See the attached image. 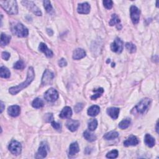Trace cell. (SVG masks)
Segmentation results:
<instances>
[{"mask_svg": "<svg viewBox=\"0 0 159 159\" xmlns=\"http://www.w3.org/2000/svg\"><path fill=\"white\" fill-rule=\"evenodd\" d=\"M126 49L128 50V51L131 53V54H133V53H135L136 52V46L132 44V43L131 42H127L126 44Z\"/></svg>", "mask_w": 159, "mask_h": 159, "instance_id": "1f68e13d", "label": "cell"}, {"mask_svg": "<svg viewBox=\"0 0 159 159\" xmlns=\"http://www.w3.org/2000/svg\"><path fill=\"white\" fill-rule=\"evenodd\" d=\"M110 25L111 26H116V28L118 30H121L122 29V26L121 24V20L118 18V16L116 15V14H113L111 17V19L110 21Z\"/></svg>", "mask_w": 159, "mask_h": 159, "instance_id": "9a60e30c", "label": "cell"}, {"mask_svg": "<svg viewBox=\"0 0 159 159\" xmlns=\"http://www.w3.org/2000/svg\"><path fill=\"white\" fill-rule=\"evenodd\" d=\"M120 112V110L119 108L118 107H110V108H108L107 110V114L111 116V118H113V119H116L118 116H119V114Z\"/></svg>", "mask_w": 159, "mask_h": 159, "instance_id": "ac0fdd59", "label": "cell"}, {"mask_svg": "<svg viewBox=\"0 0 159 159\" xmlns=\"http://www.w3.org/2000/svg\"><path fill=\"white\" fill-rule=\"evenodd\" d=\"M83 107V105L82 103H78L76 105V106L74 107L75 111L76 113H79L80 111H81Z\"/></svg>", "mask_w": 159, "mask_h": 159, "instance_id": "f35d334b", "label": "cell"}, {"mask_svg": "<svg viewBox=\"0 0 159 159\" xmlns=\"http://www.w3.org/2000/svg\"><path fill=\"white\" fill-rule=\"evenodd\" d=\"M130 124H131V119H126L121 121L119 124V127L121 129H127Z\"/></svg>", "mask_w": 159, "mask_h": 159, "instance_id": "f546056e", "label": "cell"}, {"mask_svg": "<svg viewBox=\"0 0 159 159\" xmlns=\"http://www.w3.org/2000/svg\"><path fill=\"white\" fill-rule=\"evenodd\" d=\"M83 137H85V139L86 141H88L89 142H93V141H96V135H95L93 134L88 132V131H86L84 132Z\"/></svg>", "mask_w": 159, "mask_h": 159, "instance_id": "4316f807", "label": "cell"}, {"mask_svg": "<svg viewBox=\"0 0 159 159\" xmlns=\"http://www.w3.org/2000/svg\"><path fill=\"white\" fill-rule=\"evenodd\" d=\"M100 112V108L97 105H94L91 106L88 110V114L90 116L94 117L97 116Z\"/></svg>", "mask_w": 159, "mask_h": 159, "instance_id": "603a6c76", "label": "cell"}, {"mask_svg": "<svg viewBox=\"0 0 159 159\" xmlns=\"http://www.w3.org/2000/svg\"><path fill=\"white\" fill-rule=\"evenodd\" d=\"M1 57L3 59L5 60H8L10 57V54H9L8 52H3L2 54H1Z\"/></svg>", "mask_w": 159, "mask_h": 159, "instance_id": "60d3db41", "label": "cell"}, {"mask_svg": "<svg viewBox=\"0 0 159 159\" xmlns=\"http://www.w3.org/2000/svg\"><path fill=\"white\" fill-rule=\"evenodd\" d=\"M144 142L146 145L149 147H152L155 146V139L152 136H151L150 134H147L145 135V138H144Z\"/></svg>", "mask_w": 159, "mask_h": 159, "instance_id": "7402d4cb", "label": "cell"}, {"mask_svg": "<svg viewBox=\"0 0 159 159\" xmlns=\"http://www.w3.org/2000/svg\"><path fill=\"white\" fill-rule=\"evenodd\" d=\"M9 150L11 152L15 155H18L21 153L22 146L20 142L16 141H13L9 145Z\"/></svg>", "mask_w": 159, "mask_h": 159, "instance_id": "ba28073f", "label": "cell"}, {"mask_svg": "<svg viewBox=\"0 0 159 159\" xmlns=\"http://www.w3.org/2000/svg\"><path fill=\"white\" fill-rule=\"evenodd\" d=\"M150 103H151L150 99L147 98H144L142 99L141 102L135 106L134 110H135L137 113L143 114L148 109Z\"/></svg>", "mask_w": 159, "mask_h": 159, "instance_id": "277c9868", "label": "cell"}, {"mask_svg": "<svg viewBox=\"0 0 159 159\" xmlns=\"http://www.w3.org/2000/svg\"><path fill=\"white\" fill-rule=\"evenodd\" d=\"M118 136H119V134L118 132L113 131H110L109 132L105 134L103 136V138L105 140L109 141V140H113V139L117 138V137H118Z\"/></svg>", "mask_w": 159, "mask_h": 159, "instance_id": "cb8c5ba5", "label": "cell"}, {"mask_svg": "<svg viewBox=\"0 0 159 159\" xmlns=\"http://www.w3.org/2000/svg\"><path fill=\"white\" fill-rule=\"evenodd\" d=\"M67 62L66 60L65 59H63V58L59 61V66L60 67H66V66H67Z\"/></svg>", "mask_w": 159, "mask_h": 159, "instance_id": "ab89813d", "label": "cell"}, {"mask_svg": "<svg viewBox=\"0 0 159 159\" xmlns=\"http://www.w3.org/2000/svg\"><path fill=\"white\" fill-rule=\"evenodd\" d=\"M26 66L25 63L22 60H19L17 62H16L14 65V68L17 69V70H23L25 68Z\"/></svg>", "mask_w": 159, "mask_h": 159, "instance_id": "d6a6232c", "label": "cell"}, {"mask_svg": "<svg viewBox=\"0 0 159 159\" xmlns=\"http://www.w3.org/2000/svg\"><path fill=\"white\" fill-rule=\"evenodd\" d=\"M54 78V74L53 72L49 70H46L44 71V73L43 74L42 78V85L43 86L51 85L52 83Z\"/></svg>", "mask_w": 159, "mask_h": 159, "instance_id": "52a82bcc", "label": "cell"}, {"mask_svg": "<svg viewBox=\"0 0 159 159\" xmlns=\"http://www.w3.org/2000/svg\"><path fill=\"white\" fill-rule=\"evenodd\" d=\"M44 98L49 102H54L59 98V93L55 89L50 88L45 93Z\"/></svg>", "mask_w": 159, "mask_h": 159, "instance_id": "8992f818", "label": "cell"}, {"mask_svg": "<svg viewBox=\"0 0 159 159\" xmlns=\"http://www.w3.org/2000/svg\"><path fill=\"white\" fill-rule=\"evenodd\" d=\"M2 8L10 14H17L18 13V7L17 2L14 0L0 1Z\"/></svg>", "mask_w": 159, "mask_h": 159, "instance_id": "7a4b0ae2", "label": "cell"}, {"mask_svg": "<svg viewBox=\"0 0 159 159\" xmlns=\"http://www.w3.org/2000/svg\"><path fill=\"white\" fill-rule=\"evenodd\" d=\"M66 126L67 128L71 132H74L78 129L80 126V122L77 120L68 119L66 123Z\"/></svg>", "mask_w": 159, "mask_h": 159, "instance_id": "4fadbf2b", "label": "cell"}, {"mask_svg": "<svg viewBox=\"0 0 159 159\" xmlns=\"http://www.w3.org/2000/svg\"><path fill=\"white\" fill-rule=\"evenodd\" d=\"M111 49L116 53H121L123 50V42L119 38H116L111 45Z\"/></svg>", "mask_w": 159, "mask_h": 159, "instance_id": "9c48e42d", "label": "cell"}, {"mask_svg": "<svg viewBox=\"0 0 159 159\" xmlns=\"http://www.w3.org/2000/svg\"><path fill=\"white\" fill-rule=\"evenodd\" d=\"M34 77H35V74H34V68L33 67H31L28 69L27 76V78L26 80L23 83L19 84L18 86H13V87L10 88L9 90V92L12 95H16V94H18L19 91H21L24 88H26L27 86H28L31 83V82L34 80Z\"/></svg>", "mask_w": 159, "mask_h": 159, "instance_id": "6da1fadb", "label": "cell"}, {"mask_svg": "<svg viewBox=\"0 0 159 159\" xmlns=\"http://www.w3.org/2000/svg\"><path fill=\"white\" fill-rule=\"evenodd\" d=\"M11 40V36L6 35L4 33H2L1 35V46H5L9 44V43Z\"/></svg>", "mask_w": 159, "mask_h": 159, "instance_id": "d4e9b609", "label": "cell"}, {"mask_svg": "<svg viewBox=\"0 0 159 159\" xmlns=\"http://www.w3.org/2000/svg\"><path fill=\"white\" fill-rule=\"evenodd\" d=\"M39 49L40 51H41L43 53H44L47 57H49V58L52 57L53 56L52 51L51 50L48 49L47 46H46V44H44V43H42V42L40 43L39 46Z\"/></svg>", "mask_w": 159, "mask_h": 159, "instance_id": "d6986e66", "label": "cell"}, {"mask_svg": "<svg viewBox=\"0 0 159 159\" xmlns=\"http://www.w3.org/2000/svg\"><path fill=\"white\" fill-rule=\"evenodd\" d=\"M77 11L79 14H87L90 12V5L88 3L79 4L77 8Z\"/></svg>", "mask_w": 159, "mask_h": 159, "instance_id": "7c38bea8", "label": "cell"}, {"mask_svg": "<svg viewBox=\"0 0 159 159\" xmlns=\"http://www.w3.org/2000/svg\"><path fill=\"white\" fill-rule=\"evenodd\" d=\"M44 119L46 122H51L54 121V117H53V114L52 113H47L45 115Z\"/></svg>", "mask_w": 159, "mask_h": 159, "instance_id": "8d00e7d4", "label": "cell"}, {"mask_svg": "<svg viewBox=\"0 0 159 159\" xmlns=\"http://www.w3.org/2000/svg\"><path fill=\"white\" fill-rule=\"evenodd\" d=\"M139 144V141L134 135H131L124 142V146L126 147L135 146Z\"/></svg>", "mask_w": 159, "mask_h": 159, "instance_id": "2e32d148", "label": "cell"}, {"mask_svg": "<svg viewBox=\"0 0 159 159\" xmlns=\"http://www.w3.org/2000/svg\"><path fill=\"white\" fill-rule=\"evenodd\" d=\"M118 156V151L117 150H113L110 152H108L106 155V157L108 158H115Z\"/></svg>", "mask_w": 159, "mask_h": 159, "instance_id": "e575fe53", "label": "cell"}, {"mask_svg": "<svg viewBox=\"0 0 159 159\" xmlns=\"http://www.w3.org/2000/svg\"><path fill=\"white\" fill-rule=\"evenodd\" d=\"M103 4L106 9L110 10L112 8L113 3L111 0H105V1H103Z\"/></svg>", "mask_w": 159, "mask_h": 159, "instance_id": "d590c367", "label": "cell"}, {"mask_svg": "<svg viewBox=\"0 0 159 159\" xmlns=\"http://www.w3.org/2000/svg\"><path fill=\"white\" fill-rule=\"evenodd\" d=\"M93 91L95 92L96 93L91 97V99L92 100H95V99H96L97 98H99L101 96H102V95L104 92V90L102 88H98L97 90H94Z\"/></svg>", "mask_w": 159, "mask_h": 159, "instance_id": "4dcf8cb0", "label": "cell"}, {"mask_svg": "<svg viewBox=\"0 0 159 159\" xmlns=\"http://www.w3.org/2000/svg\"><path fill=\"white\" fill-rule=\"evenodd\" d=\"M44 6L47 13H50L52 11V6L51 5V3L48 0H46L44 2Z\"/></svg>", "mask_w": 159, "mask_h": 159, "instance_id": "836d02e7", "label": "cell"}, {"mask_svg": "<svg viewBox=\"0 0 159 159\" xmlns=\"http://www.w3.org/2000/svg\"><path fill=\"white\" fill-rule=\"evenodd\" d=\"M98 126V121L96 119H91L88 122V129L90 131H94Z\"/></svg>", "mask_w": 159, "mask_h": 159, "instance_id": "f1b7e54d", "label": "cell"}, {"mask_svg": "<svg viewBox=\"0 0 159 159\" xmlns=\"http://www.w3.org/2000/svg\"><path fill=\"white\" fill-rule=\"evenodd\" d=\"M158 122H157V127H156V131H157V133H158Z\"/></svg>", "mask_w": 159, "mask_h": 159, "instance_id": "7bdbcfd3", "label": "cell"}, {"mask_svg": "<svg viewBox=\"0 0 159 159\" xmlns=\"http://www.w3.org/2000/svg\"><path fill=\"white\" fill-rule=\"evenodd\" d=\"M11 72L5 67H1L0 68V76L1 78H8L10 77Z\"/></svg>", "mask_w": 159, "mask_h": 159, "instance_id": "484cf974", "label": "cell"}, {"mask_svg": "<svg viewBox=\"0 0 159 159\" xmlns=\"http://www.w3.org/2000/svg\"><path fill=\"white\" fill-rule=\"evenodd\" d=\"M8 113L12 117H17L20 114L21 108L18 105L11 106L8 107Z\"/></svg>", "mask_w": 159, "mask_h": 159, "instance_id": "5bb4252c", "label": "cell"}, {"mask_svg": "<svg viewBox=\"0 0 159 159\" xmlns=\"http://www.w3.org/2000/svg\"><path fill=\"white\" fill-rule=\"evenodd\" d=\"M131 13V18L134 24H136L139 23L140 19L141 11L139 8H137L135 6H132L130 8Z\"/></svg>", "mask_w": 159, "mask_h": 159, "instance_id": "30bf717a", "label": "cell"}, {"mask_svg": "<svg viewBox=\"0 0 159 159\" xmlns=\"http://www.w3.org/2000/svg\"><path fill=\"white\" fill-rule=\"evenodd\" d=\"M80 151L79 146L77 142H73L70 144L69 147L68 154L69 156H74Z\"/></svg>", "mask_w": 159, "mask_h": 159, "instance_id": "44dd1931", "label": "cell"}, {"mask_svg": "<svg viewBox=\"0 0 159 159\" xmlns=\"http://www.w3.org/2000/svg\"><path fill=\"white\" fill-rule=\"evenodd\" d=\"M11 31L19 38H26L29 34L27 29L20 23H15L11 25Z\"/></svg>", "mask_w": 159, "mask_h": 159, "instance_id": "3957f363", "label": "cell"}, {"mask_svg": "<svg viewBox=\"0 0 159 159\" xmlns=\"http://www.w3.org/2000/svg\"><path fill=\"white\" fill-rule=\"evenodd\" d=\"M32 105L33 107L36 108V109H38V108H40L44 106V103L43 102V100L41 99L40 98H35L32 103Z\"/></svg>", "mask_w": 159, "mask_h": 159, "instance_id": "83f0119b", "label": "cell"}, {"mask_svg": "<svg viewBox=\"0 0 159 159\" xmlns=\"http://www.w3.org/2000/svg\"><path fill=\"white\" fill-rule=\"evenodd\" d=\"M22 3L24 6H26V8L32 12L34 14H35L36 16H40L42 15V12L39 10L38 7L36 6L33 1H23Z\"/></svg>", "mask_w": 159, "mask_h": 159, "instance_id": "5b68a950", "label": "cell"}, {"mask_svg": "<svg viewBox=\"0 0 159 159\" xmlns=\"http://www.w3.org/2000/svg\"><path fill=\"white\" fill-rule=\"evenodd\" d=\"M1 113H3V110H4V105L3 102H1Z\"/></svg>", "mask_w": 159, "mask_h": 159, "instance_id": "b9f144b4", "label": "cell"}, {"mask_svg": "<svg viewBox=\"0 0 159 159\" xmlns=\"http://www.w3.org/2000/svg\"><path fill=\"white\" fill-rule=\"evenodd\" d=\"M59 116L62 119H70L72 116V110L71 107L69 106L63 107Z\"/></svg>", "mask_w": 159, "mask_h": 159, "instance_id": "e0dca14e", "label": "cell"}, {"mask_svg": "<svg viewBox=\"0 0 159 159\" xmlns=\"http://www.w3.org/2000/svg\"><path fill=\"white\" fill-rule=\"evenodd\" d=\"M51 124H52V126L56 130H57V131H59V130L61 129L62 128V126L60 123H58V122H56L55 121H52L51 122Z\"/></svg>", "mask_w": 159, "mask_h": 159, "instance_id": "74e56055", "label": "cell"}, {"mask_svg": "<svg viewBox=\"0 0 159 159\" xmlns=\"http://www.w3.org/2000/svg\"><path fill=\"white\" fill-rule=\"evenodd\" d=\"M49 150V147L47 144L43 142L41 143L40 146L39 148L38 153L36 154V158H44L47 155V150Z\"/></svg>", "mask_w": 159, "mask_h": 159, "instance_id": "8fae6325", "label": "cell"}, {"mask_svg": "<svg viewBox=\"0 0 159 159\" xmlns=\"http://www.w3.org/2000/svg\"><path fill=\"white\" fill-rule=\"evenodd\" d=\"M86 56V52L82 49H77L74 51L73 59L74 60L82 59Z\"/></svg>", "mask_w": 159, "mask_h": 159, "instance_id": "ffe728a7", "label": "cell"}]
</instances>
